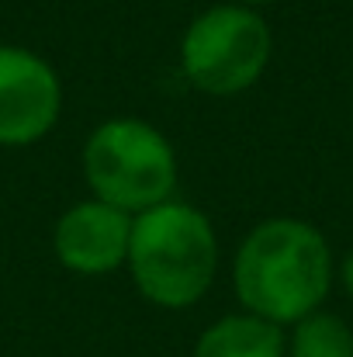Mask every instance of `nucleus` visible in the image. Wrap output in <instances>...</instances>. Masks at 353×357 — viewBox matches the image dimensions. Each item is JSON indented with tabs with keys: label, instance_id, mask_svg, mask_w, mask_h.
<instances>
[{
	"label": "nucleus",
	"instance_id": "1",
	"mask_svg": "<svg viewBox=\"0 0 353 357\" xmlns=\"http://www.w3.org/2000/svg\"><path fill=\"white\" fill-rule=\"evenodd\" d=\"M229 278L242 312L288 330L326 305L336 260L319 226L295 215H270L239 239Z\"/></svg>",
	"mask_w": 353,
	"mask_h": 357
},
{
	"label": "nucleus",
	"instance_id": "2",
	"mask_svg": "<svg viewBox=\"0 0 353 357\" xmlns=\"http://www.w3.org/2000/svg\"><path fill=\"white\" fill-rule=\"evenodd\" d=\"M222 243L212 215L184 198H170L132 215L125 271L139 298L156 309H194L219 281Z\"/></svg>",
	"mask_w": 353,
	"mask_h": 357
},
{
	"label": "nucleus",
	"instance_id": "3",
	"mask_svg": "<svg viewBox=\"0 0 353 357\" xmlns=\"http://www.w3.org/2000/svg\"><path fill=\"white\" fill-rule=\"evenodd\" d=\"M80 170L91 198L128 215L177 198L180 188V160L170 135L135 115L97 121L80 149Z\"/></svg>",
	"mask_w": 353,
	"mask_h": 357
},
{
	"label": "nucleus",
	"instance_id": "4",
	"mask_svg": "<svg viewBox=\"0 0 353 357\" xmlns=\"http://www.w3.org/2000/svg\"><path fill=\"white\" fill-rule=\"evenodd\" d=\"M274 59V31L263 10L246 3H212L198 10L177 45L184 80L208 98L253 91Z\"/></svg>",
	"mask_w": 353,
	"mask_h": 357
},
{
	"label": "nucleus",
	"instance_id": "5",
	"mask_svg": "<svg viewBox=\"0 0 353 357\" xmlns=\"http://www.w3.org/2000/svg\"><path fill=\"white\" fill-rule=\"evenodd\" d=\"M63 77L35 49L0 42V149L38 146L63 119Z\"/></svg>",
	"mask_w": 353,
	"mask_h": 357
},
{
	"label": "nucleus",
	"instance_id": "6",
	"mask_svg": "<svg viewBox=\"0 0 353 357\" xmlns=\"http://www.w3.org/2000/svg\"><path fill=\"white\" fill-rule=\"evenodd\" d=\"M132 243V215L108 202L80 198L52 226V257L66 274L104 278L125 271Z\"/></svg>",
	"mask_w": 353,
	"mask_h": 357
},
{
	"label": "nucleus",
	"instance_id": "7",
	"mask_svg": "<svg viewBox=\"0 0 353 357\" xmlns=\"http://www.w3.org/2000/svg\"><path fill=\"white\" fill-rule=\"evenodd\" d=\"M191 357H288V333L253 312H226L208 323Z\"/></svg>",
	"mask_w": 353,
	"mask_h": 357
},
{
	"label": "nucleus",
	"instance_id": "8",
	"mask_svg": "<svg viewBox=\"0 0 353 357\" xmlns=\"http://www.w3.org/2000/svg\"><path fill=\"white\" fill-rule=\"evenodd\" d=\"M284 333L288 357H353V326L329 309L308 312Z\"/></svg>",
	"mask_w": 353,
	"mask_h": 357
},
{
	"label": "nucleus",
	"instance_id": "9",
	"mask_svg": "<svg viewBox=\"0 0 353 357\" xmlns=\"http://www.w3.org/2000/svg\"><path fill=\"white\" fill-rule=\"evenodd\" d=\"M340 281H343L347 295L353 298V246L347 250V257H343V264H340Z\"/></svg>",
	"mask_w": 353,
	"mask_h": 357
},
{
	"label": "nucleus",
	"instance_id": "10",
	"mask_svg": "<svg viewBox=\"0 0 353 357\" xmlns=\"http://www.w3.org/2000/svg\"><path fill=\"white\" fill-rule=\"evenodd\" d=\"M235 3H246V7H256V10H263V7H270V3H277V0H235Z\"/></svg>",
	"mask_w": 353,
	"mask_h": 357
}]
</instances>
